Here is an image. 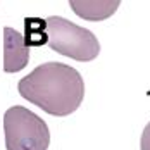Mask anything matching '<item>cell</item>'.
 Returning a JSON list of instances; mask_svg holds the SVG:
<instances>
[{
	"label": "cell",
	"mask_w": 150,
	"mask_h": 150,
	"mask_svg": "<svg viewBox=\"0 0 150 150\" xmlns=\"http://www.w3.org/2000/svg\"><path fill=\"white\" fill-rule=\"evenodd\" d=\"M30 62V47L14 28H4V71L19 73Z\"/></svg>",
	"instance_id": "cell-4"
},
{
	"label": "cell",
	"mask_w": 150,
	"mask_h": 150,
	"mask_svg": "<svg viewBox=\"0 0 150 150\" xmlns=\"http://www.w3.org/2000/svg\"><path fill=\"white\" fill-rule=\"evenodd\" d=\"M71 9L74 11V14H78L83 19L88 21H104L109 16H112L117 7L121 5L119 0H71L69 2Z\"/></svg>",
	"instance_id": "cell-5"
},
{
	"label": "cell",
	"mask_w": 150,
	"mask_h": 150,
	"mask_svg": "<svg viewBox=\"0 0 150 150\" xmlns=\"http://www.w3.org/2000/svg\"><path fill=\"white\" fill-rule=\"evenodd\" d=\"M140 150H150V122L145 126V129H143V133H142Z\"/></svg>",
	"instance_id": "cell-6"
},
{
	"label": "cell",
	"mask_w": 150,
	"mask_h": 150,
	"mask_svg": "<svg viewBox=\"0 0 150 150\" xmlns=\"http://www.w3.org/2000/svg\"><path fill=\"white\" fill-rule=\"evenodd\" d=\"M7 150H47L50 131L42 117L23 105H14L4 114Z\"/></svg>",
	"instance_id": "cell-3"
},
{
	"label": "cell",
	"mask_w": 150,
	"mask_h": 150,
	"mask_svg": "<svg viewBox=\"0 0 150 150\" xmlns=\"http://www.w3.org/2000/svg\"><path fill=\"white\" fill-rule=\"evenodd\" d=\"M45 35L47 45L54 52L79 62H90L100 54V43L90 30L60 16H50L45 19Z\"/></svg>",
	"instance_id": "cell-2"
},
{
	"label": "cell",
	"mask_w": 150,
	"mask_h": 150,
	"mask_svg": "<svg viewBox=\"0 0 150 150\" xmlns=\"http://www.w3.org/2000/svg\"><path fill=\"white\" fill-rule=\"evenodd\" d=\"M19 95L52 116H69L85 97L83 76L62 62H45L17 83Z\"/></svg>",
	"instance_id": "cell-1"
}]
</instances>
